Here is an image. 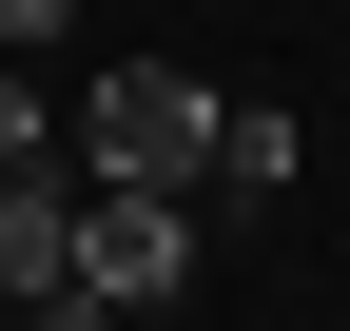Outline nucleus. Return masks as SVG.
<instances>
[{
  "label": "nucleus",
  "instance_id": "1",
  "mask_svg": "<svg viewBox=\"0 0 350 331\" xmlns=\"http://www.w3.org/2000/svg\"><path fill=\"white\" fill-rule=\"evenodd\" d=\"M78 176H98V195H195L214 176V78H175V59L78 78Z\"/></svg>",
  "mask_w": 350,
  "mask_h": 331
},
{
  "label": "nucleus",
  "instance_id": "2",
  "mask_svg": "<svg viewBox=\"0 0 350 331\" xmlns=\"http://www.w3.org/2000/svg\"><path fill=\"white\" fill-rule=\"evenodd\" d=\"M78 293H98V312L195 293V195H98V176H78Z\"/></svg>",
  "mask_w": 350,
  "mask_h": 331
},
{
  "label": "nucleus",
  "instance_id": "3",
  "mask_svg": "<svg viewBox=\"0 0 350 331\" xmlns=\"http://www.w3.org/2000/svg\"><path fill=\"white\" fill-rule=\"evenodd\" d=\"M39 293H78V137L0 176V312H39Z\"/></svg>",
  "mask_w": 350,
  "mask_h": 331
},
{
  "label": "nucleus",
  "instance_id": "4",
  "mask_svg": "<svg viewBox=\"0 0 350 331\" xmlns=\"http://www.w3.org/2000/svg\"><path fill=\"white\" fill-rule=\"evenodd\" d=\"M292 176H312V137L273 98H214V195H292Z\"/></svg>",
  "mask_w": 350,
  "mask_h": 331
},
{
  "label": "nucleus",
  "instance_id": "5",
  "mask_svg": "<svg viewBox=\"0 0 350 331\" xmlns=\"http://www.w3.org/2000/svg\"><path fill=\"white\" fill-rule=\"evenodd\" d=\"M20 156H59V117H39V78L0 59V176H20Z\"/></svg>",
  "mask_w": 350,
  "mask_h": 331
},
{
  "label": "nucleus",
  "instance_id": "6",
  "mask_svg": "<svg viewBox=\"0 0 350 331\" xmlns=\"http://www.w3.org/2000/svg\"><path fill=\"white\" fill-rule=\"evenodd\" d=\"M78 20V0H0V59H39V39H59Z\"/></svg>",
  "mask_w": 350,
  "mask_h": 331
},
{
  "label": "nucleus",
  "instance_id": "7",
  "mask_svg": "<svg viewBox=\"0 0 350 331\" xmlns=\"http://www.w3.org/2000/svg\"><path fill=\"white\" fill-rule=\"evenodd\" d=\"M20 331H117V312H98V293H39V312H20Z\"/></svg>",
  "mask_w": 350,
  "mask_h": 331
}]
</instances>
